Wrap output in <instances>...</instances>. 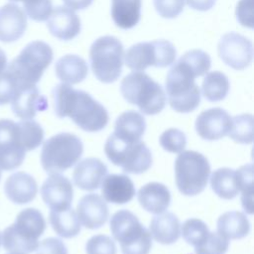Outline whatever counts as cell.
Segmentation results:
<instances>
[{
    "label": "cell",
    "instance_id": "8fae6325",
    "mask_svg": "<svg viewBox=\"0 0 254 254\" xmlns=\"http://www.w3.org/2000/svg\"><path fill=\"white\" fill-rule=\"evenodd\" d=\"M126 65L134 71H143L149 66L166 67L176 61L177 51L166 40L138 43L130 47L125 54Z\"/></svg>",
    "mask_w": 254,
    "mask_h": 254
},
{
    "label": "cell",
    "instance_id": "f1b7e54d",
    "mask_svg": "<svg viewBox=\"0 0 254 254\" xmlns=\"http://www.w3.org/2000/svg\"><path fill=\"white\" fill-rule=\"evenodd\" d=\"M50 223L55 232L64 238H72L80 232V222L76 212L70 207L64 209H51Z\"/></svg>",
    "mask_w": 254,
    "mask_h": 254
},
{
    "label": "cell",
    "instance_id": "c3c4849f",
    "mask_svg": "<svg viewBox=\"0 0 254 254\" xmlns=\"http://www.w3.org/2000/svg\"><path fill=\"white\" fill-rule=\"evenodd\" d=\"M10 1H13V2H19V1H23V0H10Z\"/></svg>",
    "mask_w": 254,
    "mask_h": 254
},
{
    "label": "cell",
    "instance_id": "52a82bcc",
    "mask_svg": "<svg viewBox=\"0 0 254 254\" xmlns=\"http://www.w3.org/2000/svg\"><path fill=\"white\" fill-rule=\"evenodd\" d=\"M54 58L52 48L43 41L29 43L7 65L17 83L36 84Z\"/></svg>",
    "mask_w": 254,
    "mask_h": 254
},
{
    "label": "cell",
    "instance_id": "f546056e",
    "mask_svg": "<svg viewBox=\"0 0 254 254\" xmlns=\"http://www.w3.org/2000/svg\"><path fill=\"white\" fill-rule=\"evenodd\" d=\"M210 187L214 193L223 199H232L239 192L238 177L235 170L219 168L210 177Z\"/></svg>",
    "mask_w": 254,
    "mask_h": 254
},
{
    "label": "cell",
    "instance_id": "7402d4cb",
    "mask_svg": "<svg viewBox=\"0 0 254 254\" xmlns=\"http://www.w3.org/2000/svg\"><path fill=\"white\" fill-rule=\"evenodd\" d=\"M135 193V186L126 175L111 174L105 176L101 183L102 197L111 203H127L133 199Z\"/></svg>",
    "mask_w": 254,
    "mask_h": 254
},
{
    "label": "cell",
    "instance_id": "74e56055",
    "mask_svg": "<svg viewBox=\"0 0 254 254\" xmlns=\"http://www.w3.org/2000/svg\"><path fill=\"white\" fill-rule=\"evenodd\" d=\"M23 4L26 14L37 22L48 20L53 11L52 0H23Z\"/></svg>",
    "mask_w": 254,
    "mask_h": 254
},
{
    "label": "cell",
    "instance_id": "ac0fdd59",
    "mask_svg": "<svg viewBox=\"0 0 254 254\" xmlns=\"http://www.w3.org/2000/svg\"><path fill=\"white\" fill-rule=\"evenodd\" d=\"M26 29L27 15L20 6L7 3L0 7V42H15L24 35Z\"/></svg>",
    "mask_w": 254,
    "mask_h": 254
},
{
    "label": "cell",
    "instance_id": "4dcf8cb0",
    "mask_svg": "<svg viewBox=\"0 0 254 254\" xmlns=\"http://www.w3.org/2000/svg\"><path fill=\"white\" fill-rule=\"evenodd\" d=\"M229 91V80L220 71H210L205 73L201 84V92L205 99L211 102L224 99Z\"/></svg>",
    "mask_w": 254,
    "mask_h": 254
},
{
    "label": "cell",
    "instance_id": "484cf974",
    "mask_svg": "<svg viewBox=\"0 0 254 254\" xmlns=\"http://www.w3.org/2000/svg\"><path fill=\"white\" fill-rule=\"evenodd\" d=\"M56 75L64 83L75 84L82 81L88 73L86 62L76 55H65L55 65Z\"/></svg>",
    "mask_w": 254,
    "mask_h": 254
},
{
    "label": "cell",
    "instance_id": "3957f363",
    "mask_svg": "<svg viewBox=\"0 0 254 254\" xmlns=\"http://www.w3.org/2000/svg\"><path fill=\"white\" fill-rule=\"evenodd\" d=\"M46 229V220L40 210L28 207L21 210L13 224L2 233L1 242L6 251L32 253L39 245L38 239Z\"/></svg>",
    "mask_w": 254,
    "mask_h": 254
},
{
    "label": "cell",
    "instance_id": "681fc988",
    "mask_svg": "<svg viewBox=\"0 0 254 254\" xmlns=\"http://www.w3.org/2000/svg\"><path fill=\"white\" fill-rule=\"evenodd\" d=\"M0 179H1V169H0Z\"/></svg>",
    "mask_w": 254,
    "mask_h": 254
},
{
    "label": "cell",
    "instance_id": "5b68a950",
    "mask_svg": "<svg viewBox=\"0 0 254 254\" xmlns=\"http://www.w3.org/2000/svg\"><path fill=\"white\" fill-rule=\"evenodd\" d=\"M109 225L114 239L120 243L122 254H149L152 248L151 233L130 210L116 211Z\"/></svg>",
    "mask_w": 254,
    "mask_h": 254
},
{
    "label": "cell",
    "instance_id": "836d02e7",
    "mask_svg": "<svg viewBox=\"0 0 254 254\" xmlns=\"http://www.w3.org/2000/svg\"><path fill=\"white\" fill-rule=\"evenodd\" d=\"M17 123L19 126L21 143L26 152L38 148L42 144L45 136L42 126L32 119L23 120Z\"/></svg>",
    "mask_w": 254,
    "mask_h": 254
},
{
    "label": "cell",
    "instance_id": "603a6c76",
    "mask_svg": "<svg viewBox=\"0 0 254 254\" xmlns=\"http://www.w3.org/2000/svg\"><path fill=\"white\" fill-rule=\"evenodd\" d=\"M137 197L140 205L153 214L165 212L171 203L169 189L164 184L157 182L148 183L140 188Z\"/></svg>",
    "mask_w": 254,
    "mask_h": 254
},
{
    "label": "cell",
    "instance_id": "60d3db41",
    "mask_svg": "<svg viewBox=\"0 0 254 254\" xmlns=\"http://www.w3.org/2000/svg\"><path fill=\"white\" fill-rule=\"evenodd\" d=\"M16 87L17 81L7 69L0 72V105L11 101Z\"/></svg>",
    "mask_w": 254,
    "mask_h": 254
},
{
    "label": "cell",
    "instance_id": "d6986e66",
    "mask_svg": "<svg viewBox=\"0 0 254 254\" xmlns=\"http://www.w3.org/2000/svg\"><path fill=\"white\" fill-rule=\"evenodd\" d=\"M47 26L54 37L64 41L72 40L81 29L78 16L65 6H58L52 11Z\"/></svg>",
    "mask_w": 254,
    "mask_h": 254
},
{
    "label": "cell",
    "instance_id": "9c48e42d",
    "mask_svg": "<svg viewBox=\"0 0 254 254\" xmlns=\"http://www.w3.org/2000/svg\"><path fill=\"white\" fill-rule=\"evenodd\" d=\"M210 174L208 160L196 151H183L175 161L176 185L185 195L200 193L206 187Z\"/></svg>",
    "mask_w": 254,
    "mask_h": 254
},
{
    "label": "cell",
    "instance_id": "e0dca14e",
    "mask_svg": "<svg viewBox=\"0 0 254 254\" xmlns=\"http://www.w3.org/2000/svg\"><path fill=\"white\" fill-rule=\"evenodd\" d=\"M79 222L88 229L101 227L108 219L109 210L102 196L96 193L83 195L76 206Z\"/></svg>",
    "mask_w": 254,
    "mask_h": 254
},
{
    "label": "cell",
    "instance_id": "7dc6e473",
    "mask_svg": "<svg viewBox=\"0 0 254 254\" xmlns=\"http://www.w3.org/2000/svg\"><path fill=\"white\" fill-rule=\"evenodd\" d=\"M8 254H26V253H24V252H19V251H12V252H10V253H8Z\"/></svg>",
    "mask_w": 254,
    "mask_h": 254
},
{
    "label": "cell",
    "instance_id": "ba28073f",
    "mask_svg": "<svg viewBox=\"0 0 254 254\" xmlns=\"http://www.w3.org/2000/svg\"><path fill=\"white\" fill-rule=\"evenodd\" d=\"M124 49L115 37L103 36L96 39L90 47L89 59L95 77L104 83L118 79L122 72Z\"/></svg>",
    "mask_w": 254,
    "mask_h": 254
},
{
    "label": "cell",
    "instance_id": "7bdbcfd3",
    "mask_svg": "<svg viewBox=\"0 0 254 254\" xmlns=\"http://www.w3.org/2000/svg\"><path fill=\"white\" fill-rule=\"evenodd\" d=\"M236 18L247 28H253V0H240L236 6Z\"/></svg>",
    "mask_w": 254,
    "mask_h": 254
},
{
    "label": "cell",
    "instance_id": "5bb4252c",
    "mask_svg": "<svg viewBox=\"0 0 254 254\" xmlns=\"http://www.w3.org/2000/svg\"><path fill=\"white\" fill-rule=\"evenodd\" d=\"M13 113L23 119H33L38 112L48 108V100L42 95L36 84L17 83L16 90L11 99Z\"/></svg>",
    "mask_w": 254,
    "mask_h": 254
},
{
    "label": "cell",
    "instance_id": "4316f807",
    "mask_svg": "<svg viewBox=\"0 0 254 254\" xmlns=\"http://www.w3.org/2000/svg\"><path fill=\"white\" fill-rule=\"evenodd\" d=\"M217 232L226 239H241L250 232V222L247 216L238 210L224 212L216 222Z\"/></svg>",
    "mask_w": 254,
    "mask_h": 254
},
{
    "label": "cell",
    "instance_id": "83f0119b",
    "mask_svg": "<svg viewBox=\"0 0 254 254\" xmlns=\"http://www.w3.org/2000/svg\"><path fill=\"white\" fill-rule=\"evenodd\" d=\"M141 16V0H112L111 17L121 29L135 27Z\"/></svg>",
    "mask_w": 254,
    "mask_h": 254
},
{
    "label": "cell",
    "instance_id": "bcb514c9",
    "mask_svg": "<svg viewBox=\"0 0 254 254\" xmlns=\"http://www.w3.org/2000/svg\"><path fill=\"white\" fill-rule=\"evenodd\" d=\"M7 67V57L4 51L0 48V72L4 71Z\"/></svg>",
    "mask_w": 254,
    "mask_h": 254
},
{
    "label": "cell",
    "instance_id": "d590c367",
    "mask_svg": "<svg viewBox=\"0 0 254 254\" xmlns=\"http://www.w3.org/2000/svg\"><path fill=\"white\" fill-rule=\"evenodd\" d=\"M159 142L165 151L179 154L186 148L187 137L180 129L170 128L161 134Z\"/></svg>",
    "mask_w": 254,
    "mask_h": 254
},
{
    "label": "cell",
    "instance_id": "f907efd6",
    "mask_svg": "<svg viewBox=\"0 0 254 254\" xmlns=\"http://www.w3.org/2000/svg\"><path fill=\"white\" fill-rule=\"evenodd\" d=\"M0 244H1V234H0Z\"/></svg>",
    "mask_w": 254,
    "mask_h": 254
},
{
    "label": "cell",
    "instance_id": "ffe728a7",
    "mask_svg": "<svg viewBox=\"0 0 254 254\" xmlns=\"http://www.w3.org/2000/svg\"><path fill=\"white\" fill-rule=\"evenodd\" d=\"M107 175L106 165L97 158H86L75 166L72 173L74 185L83 190H97Z\"/></svg>",
    "mask_w": 254,
    "mask_h": 254
},
{
    "label": "cell",
    "instance_id": "8992f818",
    "mask_svg": "<svg viewBox=\"0 0 254 254\" xmlns=\"http://www.w3.org/2000/svg\"><path fill=\"white\" fill-rule=\"evenodd\" d=\"M82 153L81 140L74 134L62 132L44 142L41 151V164L49 174L64 172L75 165Z\"/></svg>",
    "mask_w": 254,
    "mask_h": 254
},
{
    "label": "cell",
    "instance_id": "f6af8a7d",
    "mask_svg": "<svg viewBox=\"0 0 254 254\" xmlns=\"http://www.w3.org/2000/svg\"><path fill=\"white\" fill-rule=\"evenodd\" d=\"M65 7L71 10H82L87 8L92 0H63Z\"/></svg>",
    "mask_w": 254,
    "mask_h": 254
},
{
    "label": "cell",
    "instance_id": "7a4b0ae2",
    "mask_svg": "<svg viewBox=\"0 0 254 254\" xmlns=\"http://www.w3.org/2000/svg\"><path fill=\"white\" fill-rule=\"evenodd\" d=\"M197 74L182 59L169 70L165 87L170 106L177 112H192L200 103V90L195 83Z\"/></svg>",
    "mask_w": 254,
    "mask_h": 254
},
{
    "label": "cell",
    "instance_id": "ee69618b",
    "mask_svg": "<svg viewBox=\"0 0 254 254\" xmlns=\"http://www.w3.org/2000/svg\"><path fill=\"white\" fill-rule=\"evenodd\" d=\"M190 8L198 11H207L213 7L215 0H185Z\"/></svg>",
    "mask_w": 254,
    "mask_h": 254
},
{
    "label": "cell",
    "instance_id": "ab89813d",
    "mask_svg": "<svg viewBox=\"0 0 254 254\" xmlns=\"http://www.w3.org/2000/svg\"><path fill=\"white\" fill-rule=\"evenodd\" d=\"M154 6L161 17L173 19L182 13L185 0H154Z\"/></svg>",
    "mask_w": 254,
    "mask_h": 254
},
{
    "label": "cell",
    "instance_id": "f35d334b",
    "mask_svg": "<svg viewBox=\"0 0 254 254\" xmlns=\"http://www.w3.org/2000/svg\"><path fill=\"white\" fill-rule=\"evenodd\" d=\"M86 254H116L115 242L105 234H97L89 238L85 244Z\"/></svg>",
    "mask_w": 254,
    "mask_h": 254
},
{
    "label": "cell",
    "instance_id": "d6a6232c",
    "mask_svg": "<svg viewBox=\"0 0 254 254\" xmlns=\"http://www.w3.org/2000/svg\"><path fill=\"white\" fill-rule=\"evenodd\" d=\"M238 177L239 191L241 194V202L244 210L252 214L253 213V165L246 164L236 170Z\"/></svg>",
    "mask_w": 254,
    "mask_h": 254
},
{
    "label": "cell",
    "instance_id": "1f68e13d",
    "mask_svg": "<svg viewBox=\"0 0 254 254\" xmlns=\"http://www.w3.org/2000/svg\"><path fill=\"white\" fill-rule=\"evenodd\" d=\"M228 136L236 143L251 144L253 142V116L240 114L231 118Z\"/></svg>",
    "mask_w": 254,
    "mask_h": 254
},
{
    "label": "cell",
    "instance_id": "d4e9b609",
    "mask_svg": "<svg viewBox=\"0 0 254 254\" xmlns=\"http://www.w3.org/2000/svg\"><path fill=\"white\" fill-rule=\"evenodd\" d=\"M150 233L161 244H173L178 241L181 235L180 220L172 212L157 214L150 222Z\"/></svg>",
    "mask_w": 254,
    "mask_h": 254
},
{
    "label": "cell",
    "instance_id": "cb8c5ba5",
    "mask_svg": "<svg viewBox=\"0 0 254 254\" xmlns=\"http://www.w3.org/2000/svg\"><path fill=\"white\" fill-rule=\"evenodd\" d=\"M145 130L146 121L144 116L137 111L128 110L117 117L112 134L123 142L134 143L141 140Z\"/></svg>",
    "mask_w": 254,
    "mask_h": 254
},
{
    "label": "cell",
    "instance_id": "4fadbf2b",
    "mask_svg": "<svg viewBox=\"0 0 254 254\" xmlns=\"http://www.w3.org/2000/svg\"><path fill=\"white\" fill-rule=\"evenodd\" d=\"M218 55L228 66L241 70L252 62L253 46L250 40L238 33H226L218 43Z\"/></svg>",
    "mask_w": 254,
    "mask_h": 254
},
{
    "label": "cell",
    "instance_id": "e575fe53",
    "mask_svg": "<svg viewBox=\"0 0 254 254\" xmlns=\"http://www.w3.org/2000/svg\"><path fill=\"white\" fill-rule=\"evenodd\" d=\"M181 234L184 240L194 248L201 245L209 234L207 225L198 218H190L181 226Z\"/></svg>",
    "mask_w": 254,
    "mask_h": 254
},
{
    "label": "cell",
    "instance_id": "2e32d148",
    "mask_svg": "<svg viewBox=\"0 0 254 254\" xmlns=\"http://www.w3.org/2000/svg\"><path fill=\"white\" fill-rule=\"evenodd\" d=\"M41 195L44 202L51 209L68 208L73 199L71 182L58 173L51 174L41 187Z\"/></svg>",
    "mask_w": 254,
    "mask_h": 254
},
{
    "label": "cell",
    "instance_id": "9a60e30c",
    "mask_svg": "<svg viewBox=\"0 0 254 254\" xmlns=\"http://www.w3.org/2000/svg\"><path fill=\"white\" fill-rule=\"evenodd\" d=\"M231 117L222 108L214 107L202 111L195 120V130L204 140L214 141L228 135Z\"/></svg>",
    "mask_w": 254,
    "mask_h": 254
},
{
    "label": "cell",
    "instance_id": "277c9868",
    "mask_svg": "<svg viewBox=\"0 0 254 254\" xmlns=\"http://www.w3.org/2000/svg\"><path fill=\"white\" fill-rule=\"evenodd\" d=\"M120 91L129 103L146 115L160 113L166 105V93L158 82L142 71H133L121 81Z\"/></svg>",
    "mask_w": 254,
    "mask_h": 254
},
{
    "label": "cell",
    "instance_id": "44dd1931",
    "mask_svg": "<svg viewBox=\"0 0 254 254\" xmlns=\"http://www.w3.org/2000/svg\"><path fill=\"white\" fill-rule=\"evenodd\" d=\"M38 191V185L35 179L25 173L16 172L9 176L4 184L6 196L14 203L25 204L32 201Z\"/></svg>",
    "mask_w": 254,
    "mask_h": 254
},
{
    "label": "cell",
    "instance_id": "6da1fadb",
    "mask_svg": "<svg viewBox=\"0 0 254 254\" xmlns=\"http://www.w3.org/2000/svg\"><path fill=\"white\" fill-rule=\"evenodd\" d=\"M54 111L59 118L69 117L79 128L98 132L106 127L109 115L106 108L89 93L60 83L52 90Z\"/></svg>",
    "mask_w": 254,
    "mask_h": 254
},
{
    "label": "cell",
    "instance_id": "b9f144b4",
    "mask_svg": "<svg viewBox=\"0 0 254 254\" xmlns=\"http://www.w3.org/2000/svg\"><path fill=\"white\" fill-rule=\"evenodd\" d=\"M36 250V254H67L65 244L56 237H48L42 240Z\"/></svg>",
    "mask_w": 254,
    "mask_h": 254
},
{
    "label": "cell",
    "instance_id": "30bf717a",
    "mask_svg": "<svg viewBox=\"0 0 254 254\" xmlns=\"http://www.w3.org/2000/svg\"><path fill=\"white\" fill-rule=\"evenodd\" d=\"M108 160L127 174L139 175L148 171L153 163L152 153L143 141L127 143L111 134L104 146Z\"/></svg>",
    "mask_w": 254,
    "mask_h": 254
},
{
    "label": "cell",
    "instance_id": "7c38bea8",
    "mask_svg": "<svg viewBox=\"0 0 254 254\" xmlns=\"http://www.w3.org/2000/svg\"><path fill=\"white\" fill-rule=\"evenodd\" d=\"M25 155L18 123L10 119H0V169H17L22 165Z\"/></svg>",
    "mask_w": 254,
    "mask_h": 254
},
{
    "label": "cell",
    "instance_id": "8d00e7d4",
    "mask_svg": "<svg viewBox=\"0 0 254 254\" xmlns=\"http://www.w3.org/2000/svg\"><path fill=\"white\" fill-rule=\"evenodd\" d=\"M229 240L216 232H209L205 241L194 248L195 254H225L229 247Z\"/></svg>",
    "mask_w": 254,
    "mask_h": 254
}]
</instances>
